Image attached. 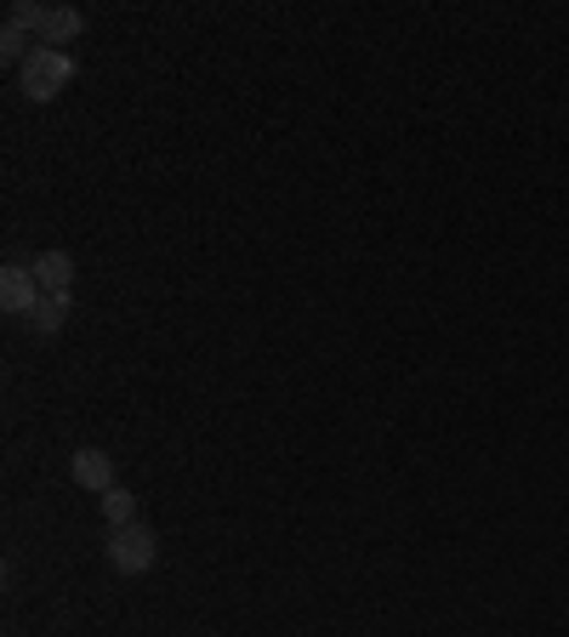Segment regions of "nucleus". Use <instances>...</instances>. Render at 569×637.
<instances>
[{
    "instance_id": "nucleus-1",
    "label": "nucleus",
    "mask_w": 569,
    "mask_h": 637,
    "mask_svg": "<svg viewBox=\"0 0 569 637\" xmlns=\"http://www.w3.org/2000/svg\"><path fill=\"white\" fill-rule=\"evenodd\" d=\"M109 563L120 569L125 581L149 575V569L160 563V535L149 524H125V529H109Z\"/></svg>"
},
{
    "instance_id": "nucleus-2",
    "label": "nucleus",
    "mask_w": 569,
    "mask_h": 637,
    "mask_svg": "<svg viewBox=\"0 0 569 637\" xmlns=\"http://www.w3.org/2000/svg\"><path fill=\"white\" fill-rule=\"evenodd\" d=\"M75 80V57L69 52H52V46H35L23 63V97L29 103H52V97Z\"/></svg>"
},
{
    "instance_id": "nucleus-3",
    "label": "nucleus",
    "mask_w": 569,
    "mask_h": 637,
    "mask_svg": "<svg viewBox=\"0 0 569 637\" xmlns=\"http://www.w3.org/2000/svg\"><path fill=\"white\" fill-rule=\"evenodd\" d=\"M41 279H35V267H29V262H7V274H0V308H7V314H35L41 308Z\"/></svg>"
},
{
    "instance_id": "nucleus-4",
    "label": "nucleus",
    "mask_w": 569,
    "mask_h": 637,
    "mask_svg": "<svg viewBox=\"0 0 569 637\" xmlns=\"http://www.w3.org/2000/svg\"><path fill=\"white\" fill-rule=\"evenodd\" d=\"M35 279H41V290H46V296H63V301H69V285H75V256H69V251H46V256H35Z\"/></svg>"
},
{
    "instance_id": "nucleus-5",
    "label": "nucleus",
    "mask_w": 569,
    "mask_h": 637,
    "mask_svg": "<svg viewBox=\"0 0 569 637\" xmlns=\"http://www.w3.org/2000/svg\"><path fill=\"white\" fill-rule=\"evenodd\" d=\"M69 473H75L80 490H114V455H103V450H80V455L69 461Z\"/></svg>"
},
{
    "instance_id": "nucleus-6",
    "label": "nucleus",
    "mask_w": 569,
    "mask_h": 637,
    "mask_svg": "<svg viewBox=\"0 0 569 637\" xmlns=\"http://www.w3.org/2000/svg\"><path fill=\"white\" fill-rule=\"evenodd\" d=\"M75 35H86V18L75 12V7H46V23H41V46H63V41H75Z\"/></svg>"
},
{
    "instance_id": "nucleus-7",
    "label": "nucleus",
    "mask_w": 569,
    "mask_h": 637,
    "mask_svg": "<svg viewBox=\"0 0 569 637\" xmlns=\"http://www.w3.org/2000/svg\"><path fill=\"white\" fill-rule=\"evenodd\" d=\"M63 319H69V301H63V296H41V308L29 314V330H35V337H57Z\"/></svg>"
},
{
    "instance_id": "nucleus-8",
    "label": "nucleus",
    "mask_w": 569,
    "mask_h": 637,
    "mask_svg": "<svg viewBox=\"0 0 569 637\" xmlns=\"http://www.w3.org/2000/svg\"><path fill=\"white\" fill-rule=\"evenodd\" d=\"M103 518H109V529H125V524H138V495L131 490H103Z\"/></svg>"
},
{
    "instance_id": "nucleus-9",
    "label": "nucleus",
    "mask_w": 569,
    "mask_h": 637,
    "mask_svg": "<svg viewBox=\"0 0 569 637\" xmlns=\"http://www.w3.org/2000/svg\"><path fill=\"white\" fill-rule=\"evenodd\" d=\"M41 23H46V7H29V0H18L7 12V29H18V35H41Z\"/></svg>"
}]
</instances>
